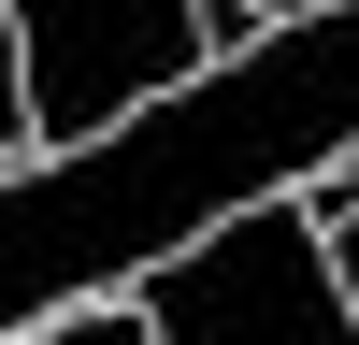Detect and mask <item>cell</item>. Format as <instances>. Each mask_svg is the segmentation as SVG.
Wrapping results in <instances>:
<instances>
[{"mask_svg": "<svg viewBox=\"0 0 359 345\" xmlns=\"http://www.w3.org/2000/svg\"><path fill=\"white\" fill-rule=\"evenodd\" d=\"M216 72V43H201V15H172V0H43V15H15V101H29V144L43 158H86V144H115L130 115H158L172 86Z\"/></svg>", "mask_w": 359, "mask_h": 345, "instance_id": "2", "label": "cell"}, {"mask_svg": "<svg viewBox=\"0 0 359 345\" xmlns=\"http://www.w3.org/2000/svg\"><path fill=\"white\" fill-rule=\"evenodd\" d=\"M130 302H144L158 345H359V316H345L331 259H316L302 201H245V216L201 230L187 259H158Z\"/></svg>", "mask_w": 359, "mask_h": 345, "instance_id": "3", "label": "cell"}, {"mask_svg": "<svg viewBox=\"0 0 359 345\" xmlns=\"http://www.w3.org/2000/svg\"><path fill=\"white\" fill-rule=\"evenodd\" d=\"M331 158H359V15H287L273 43L216 58L115 144L0 172V345L29 316L57 331L101 288H144L245 201H302Z\"/></svg>", "mask_w": 359, "mask_h": 345, "instance_id": "1", "label": "cell"}, {"mask_svg": "<svg viewBox=\"0 0 359 345\" xmlns=\"http://www.w3.org/2000/svg\"><path fill=\"white\" fill-rule=\"evenodd\" d=\"M0 158H29V101H15V15H0Z\"/></svg>", "mask_w": 359, "mask_h": 345, "instance_id": "5", "label": "cell"}, {"mask_svg": "<svg viewBox=\"0 0 359 345\" xmlns=\"http://www.w3.org/2000/svg\"><path fill=\"white\" fill-rule=\"evenodd\" d=\"M316 259H331V288H345V316H359V216H331V230H316Z\"/></svg>", "mask_w": 359, "mask_h": 345, "instance_id": "6", "label": "cell"}, {"mask_svg": "<svg viewBox=\"0 0 359 345\" xmlns=\"http://www.w3.org/2000/svg\"><path fill=\"white\" fill-rule=\"evenodd\" d=\"M43 345H158V331H144V302H72Z\"/></svg>", "mask_w": 359, "mask_h": 345, "instance_id": "4", "label": "cell"}]
</instances>
